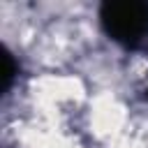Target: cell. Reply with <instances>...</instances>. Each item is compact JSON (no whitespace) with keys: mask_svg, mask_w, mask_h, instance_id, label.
Masks as SVG:
<instances>
[{"mask_svg":"<svg viewBox=\"0 0 148 148\" xmlns=\"http://www.w3.org/2000/svg\"><path fill=\"white\" fill-rule=\"evenodd\" d=\"M102 32L118 46L136 51L148 39V2L146 0H104L97 9Z\"/></svg>","mask_w":148,"mask_h":148,"instance_id":"obj_1","label":"cell"},{"mask_svg":"<svg viewBox=\"0 0 148 148\" xmlns=\"http://www.w3.org/2000/svg\"><path fill=\"white\" fill-rule=\"evenodd\" d=\"M18 74V65L14 53L7 46H0V95H7Z\"/></svg>","mask_w":148,"mask_h":148,"instance_id":"obj_2","label":"cell"},{"mask_svg":"<svg viewBox=\"0 0 148 148\" xmlns=\"http://www.w3.org/2000/svg\"><path fill=\"white\" fill-rule=\"evenodd\" d=\"M146 97H148V88H146Z\"/></svg>","mask_w":148,"mask_h":148,"instance_id":"obj_3","label":"cell"}]
</instances>
